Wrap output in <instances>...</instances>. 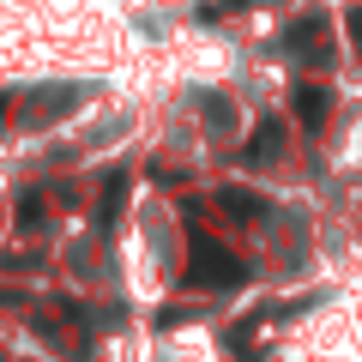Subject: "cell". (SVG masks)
<instances>
[{"mask_svg": "<svg viewBox=\"0 0 362 362\" xmlns=\"http://www.w3.org/2000/svg\"><path fill=\"white\" fill-rule=\"evenodd\" d=\"M296 103H302V121H320V109H326V97H320V90H302Z\"/></svg>", "mask_w": 362, "mask_h": 362, "instance_id": "4", "label": "cell"}, {"mask_svg": "<svg viewBox=\"0 0 362 362\" xmlns=\"http://www.w3.org/2000/svg\"><path fill=\"white\" fill-rule=\"evenodd\" d=\"M6 235H13V194H6V181H0V247H6Z\"/></svg>", "mask_w": 362, "mask_h": 362, "instance_id": "3", "label": "cell"}, {"mask_svg": "<svg viewBox=\"0 0 362 362\" xmlns=\"http://www.w3.org/2000/svg\"><path fill=\"white\" fill-rule=\"evenodd\" d=\"M121 266H127V284L139 302H151L157 290H169L181 278V223L169 211V199L139 194L127 206V223H121Z\"/></svg>", "mask_w": 362, "mask_h": 362, "instance_id": "1", "label": "cell"}, {"mask_svg": "<svg viewBox=\"0 0 362 362\" xmlns=\"http://www.w3.org/2000/svg\"><path fill=\"white\" fill-rule=\"evenodd\" d=\"M127 139H133V115L127 109H109V103H97L90 115H78L73 133H66V145L78 151V163H97V157L121 151Z\"/></svg>", "mask_w": 362, "mask_h": 362, "instance_id": "2", "label": "cell"}, {"mask_svg": "<svg viewBox=\"0 0 362 362\" xmlns=\"http://www.w3.org/2000/svg\"><path fill=\"white\" fill-rule=\"evenodd\" d=\"M350 30H356V42H362V6H356V18H350Z\"/></svg>", "mask_w": 362, "mask_h": 362, "instance_id": "5", "label": "cell"}]
</instances>
